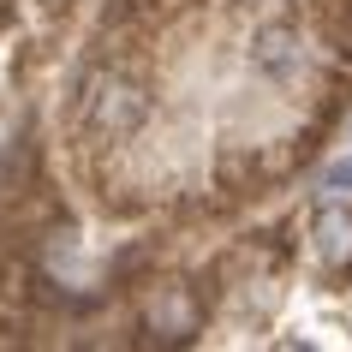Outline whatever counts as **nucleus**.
I'll list each match as a JSON object with an SVG mask.
<instances>
[{
	"instance_id": "1",
	"label": "nucleus",
	"mask_w": 352,
	"mask_h": 352,
	"mask_svg": "<svg viewBox=\"0 0 352 352\" xmlns=\"http://www.w3.org/2000/svg\"><path fill=\"white\" fill-rule=\"evenodd\" d=\"M144 120H149V78L131 60H102L84 78V138L96 149H113Z\"/></svg>"
},
{
	"instance_id": "4",
	"label": "nucleus",
	"mask_w": 352,
	"mask_h": 352,
	"mask_svg": "<svg viewBox=\"0 0 352 352\" xmlns=\"http://www.w3.org/2000/svg\"><path fill=\"white\" fill-rule=\"evenodd\" d=\"M251 60H257L269 78H280V84H298L305 66H311V54H305V42H298L293 24H263L257 42H251Z\"/></svg>"
},
{
	"instance_id": "5",
	"label": "nucleus",
	"mask_w": 352,
	"mask_h": 352,
	"mask_svg": "<svg viewBox=\"0 0 352 352\" xmlns=\"http://www.w3.org/2000/svg\"><path fill=\"white\" fill-rule=\"evenodd\" d=\"M215 186H221L227 204H245V197H263V186H275L269 179V167H263V155H221V173H215Z\"/></svg>"
},
{
	"instance_id": "3",
	"label": "nucleus",
	"mask_w": 352,
	"mask_h": 352,
	"mask_svg": "<svg viewBox=\"0 0 352 352\" xmlns=\"http://www.w3.org/2000/svg\"><path fill=\"white\" fill-rule=\"evenodd\" d=\"M311 251L329 275H352V209L346 204H322L311 215Z\"/></svg>"
},
{
	"instance_id": "2",
	"label": "nucleus",
	"mask_w": 352,
	"mask_h": 352,
	"mask_svg": "<svg viewBox=\"0 0 352 352\" xmlns=\"http://www.w3.org/2000/svg\"><path fill=\"white\" fill-rule=\"evenodd\" d=\"M144 329L149 340H162V346H186V340H197V329H204V287H155L149 293V311H144Z\"/></svg>"
},
{
	"instance_id": "6",
	"label": "nucleus",
	"mask_w": 352,
	"mask_h": 352,
	"mask_svg": "<svg viewBox=\"0 0 352 352\" xmlns=\"http://www.w3.org/2000/svg\"><path fill=\"white\" fill-rule=\"evenodd\" d=\"M322 191H352V155H340V162L322 173Z\"/></svg>"
}]
</instances>
